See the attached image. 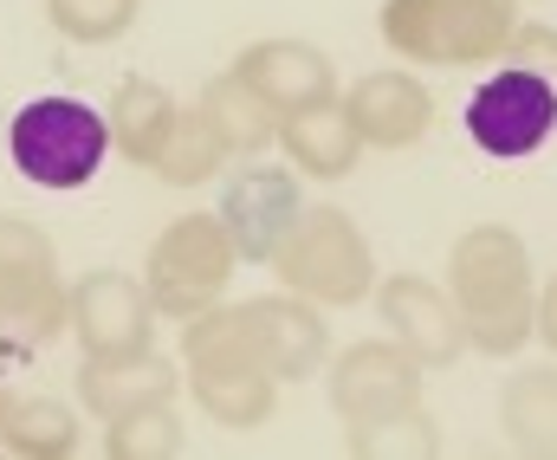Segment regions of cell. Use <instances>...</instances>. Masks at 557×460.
I'll return each instance as SVG.
<instances>
[{
	"label": "cell",
	"mask_w": 557,
	"mask_h": 460,
	"mask_svg": "<svg viewBox=\"0 0 557 460\" xmlns=\"http://www.w3.org/2000/svg\"><path fill=\"white\" fill-rule=\"evenodd\" d=\"M111 150V130L78 98H33L13 117V162L39 188H85Z\"/></svg>",
	"instance_id": "obj_1"
},
{
	"label": "cell",
	"mask_w": 557,
	"mask_h": 460,
	"mask_svg": "<svg viewBox=\"0 0 557 460\" xmlns=\"http://www.w3.org/2000/svg\"><path fill=\"white\" fill-rule=\"evenodd\" d=\"M557 130V91L539 72H499L467 104V137L486 156H532Z\"/></svg>",
	"instance_id": "obj_2"
}]
</instances>
